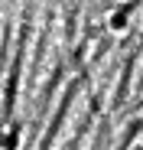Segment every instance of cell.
Listing matches in <instances>:
<instances>
[{
  "mask_svg": "<svg viewBox=\"0 0 143 150\" xmlns=\"http://www.w3.org/2000/svg\"><path fill=\"white\" fill-rule=\"evenodd\" d=\"M121 150H143V121H137L133 124V131L127 134V140H124V147Z\"/></svg>",
  "mask_w": 143,
  "mask_h": 150,
  "instance_id": "6da1fadb",
  "label": "cell"
}]
</instances>
